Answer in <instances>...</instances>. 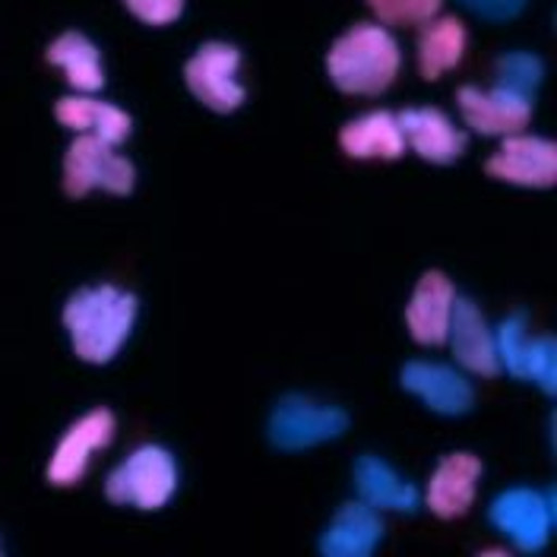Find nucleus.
<instances>
[{
	"label": "nucleus",
	"mask_w": 557,
	"mask_h": 557,
	"mask_svg": "<svg viewBox=\"0 0 557 557\" xmlns=\"http://www.w3.org/2000/svg\"><path fill=\"white\" fill-rule=\"evenodd\" d=\"M137 320V298L114 285H92L73 292L64 308L73 351L89 364H108L127 343Z\"/></svg>",
	"instance_id": "1"
},
{
	"label": "nucleus",
	"mask_w": 557,
	"mask_h": 557,
	"mask_svg": "<svg viewBox=\"0 0 557 557\" xmlns=\"http://www.w3.org/2000/svg\"><path fill=\"white\" fill-rule=\"evenodd\" d=\"M399 45L396 38L371 23H358L326 54V70L336 89L348 96H381L393 86L399 73Z\"/></svg>",
	"instance_id": "2"
},
{
	"label": "nucleus",
	"mask_w": 557,
	"mask_h": 557,
	"mask_svg": "<svg viewBox=\"0 0 557 557\" xmlns=\"http://www.w3.org/2000/svg\"><path fill=\"white\" fill-rule=\"evenodd\" d=\"M177 491V466L165 447L146 444L134 450L104 482V497L121 507L162 510Z\"/></svg>",
	"instance_id": "3"
},
{
	"label": "nucleus",
	"mask_w": 557,
	"mask_h": 557,
	"mask_svg": "<svg viewBox=\"0 0 557 557\" xmlns=\"http://www.w3.org/2000/svg\"><path fill=\"white\" fill-rule=\"evenodd\" d=\"M134 181H137L134 165L124 156H117L111 143L89 134H79L70 143L64 156V190L73 200L86 197L96 187L114 197H127L134 190Z\"/></svg>",
	"instance_id": "4"
},
{
	"label": "nucleus",
	"mask_w": 557,
	"mask_h": 557,
	"mask_svg": "<svg viewBox=\"0 0 557 557\" xmlns=\"http://www.w3.org/2000/svg\"><path fill=\"white\" fill-rule=\"evenodd\" d=\"M557 517L555 487L548 491H532V487H510L504 494L494 497L487 520L497 532H504L507 539H513V545L535 555L548 545L552 525Z\"/></svg>",
	"instance_id": "5"
},
{
	"label": "nucleus",
	"mask_w": 557,
	"mask_h": 557,
	"mask_svg": "<svg viewBox=\"0 0 557 557\" xmlns=\"http://www.w3.org/2000/svg\"><path fill=\"white\" fill-rule=\"evenodd\" d=\"M346 428L348 416L343 409L313 403L308 396H285L278 399L270 418V441L278 450H308L343 437Z\"/></svg>",
	"instance_id": "6"
},
{
	"label": "nucleus",
	"mask_w": 557,
	"mask_h": 557,
	"mask_svg": "<svg viewBox=\"0 0 557 557\" xmlns=\"http://www.w3.org/2000/svg\"><path fill=\"white\" fill-rule=\"evenodd\" d=\"M242 64V54L235 45H225V41H207L184 67V79H187V89L200 99V102L219 111V114H228V111H238L242 102L247 99L244 86L235 79Z\"/></svg>",
	"instance_id": "7"
},
{
	"label": "nucleus",
	"mask_w": 557,
	"mask_h": 557,
	"mask_svg": "<svg viewBox=\"0 0 557 557\" xmlns=\"http://www.w3.org/2000/svg\"><path fill=\"white\" fill-rule=\"evenodd\" d=\"M485 172L494 181L520 187H552L557 181V146L552 139L510 134L504 146L487 159Z\"/></svg>",
	"instance_id": "8"
},
{
	"label": "nucleus",
	"mask_w": 557,
	"mask_h": 557,
	"mask_svg": "<svg viewBox=\"0 0 557 557\" xmlns=\"http://www.w3.org/2000/svg\"><path fill=\"white\" fill-rule=\"evenodd\" d=\"M114 441V416L108 409H92L61 437L58 450L48 462V482L58 487L76 485L86 475L92 453L104 450Z\"/></svg>",
	"instance_id": "9"
},
{
	"label": "nucleus",
	"mask_w": 557,
	"mask_h": 557,
	"mask_svg": "<svg viewBox=\"0 0 557 557\" xmlns=\"http://www.w3.org/2000/svg\"><path fill=\"white\" fill-rule=\"evenodd\" d=\"M456 104H459V114H462L466 127H472L482 137L520 134L522 127L529 124V117H532V102L529 99L500 92L494 86L487 92L475 89V86H462L456 92Z\"/></svg>",
	"instance_id": "10"
},
{
	"label": "nucleus",
	"mask_w": 557,
	"mask_h": 557,
	"mask_svg": "<svg viewBox=\"0 0 557 557\" xmlns=\"http://www.w3.org/2000/svg\"><path fill=\"white\" fill-rule=\"evenodd\" d=\"M403 389L416 393L418 399L437 416H466L475 406V389L456 368L431 364V361H409L403 368Z\"/></svg>",
	"instance_id": "11"
},
{
	"label": "nucleus",
	"mask_w": 557,
	"mask_h": 557,
	"mask_svg": "<svg viewBox=\"0 0 557 557\" xmlns=\"http://www.w3.org/2000/svg\"><path fill=\"white\" fill-rule=\"evenodd\" d=\"M447 343H450L459 368H466L469 374H479V377H497L500 374L494 330L487 326L485 313L479 311L469 298L453 301Z\"/></svg>",
	"instance_id": "12"
},
{
	"label": "nucleus",
	"mask_w": 557,
	"mask_h": 557,
	"mask_svg": "<svg viewBox=\"0 0 557 557\" xmlns=\"http://www.w3.org/2000/svg\"><path fill=\"white\" fill-rule=\"evenodd\" d=\"M482 479V459L472 453H450L437 462L428 482V507L441 520H459L469 513L475 500V487Z\"/></svg>",
	"instance_id": "13"
},
{
	"label": "nucleus",
	"mask_w": 557,
	"mask_h": 557,
	"mask_svg": "<svg viewBox=\"0 0 557 557\" xmlns=\"http://www.w3.org/2000/svg\"><path fill=\"white\" fill-rule=\"evenodd\" d=\"M406 146H412L424 162L450 165L466 152V134L437 108H406L396 114Z\"/></svg>",
	"instance_id": "14"
},
{
	"label": "nucleus",
	"mask_w": 557,
	"mask_h": 557,
	"mask_svg": "<svg viewBox=\"0 0 557 557\" xmlns=\"http://www.w3.org/2000/svg\"><path fill=\"white\" fill-rule=\"evenodd\" d=\"M453 301H456V288L444 273L431 270L418 278L416 295L406 308V323H409V333L416 343H421V346L447 343Z\"/></svg>",
	"instance_id": "15"
},
{
	"label": "nucleus",
	"mask_w": 557,
	"mask_h": 557,
	"mask_svg": "<svg viewBox=\"0 0 557 557\" xmlns=\"http://www.w3.org/2000/svg\"><path fill=\"white\" fill-rule=\"evenodd\" d=\"M383 539L381 513L364 500L339 507L336 520L320 535V555L326 557H368Z\"/></svg>",
	"instance_id": "16"
},
{
	"label": "nucleus",
	"mask_w": 557,
	"mask_h": 557,
	"mask_svg": "<svg viewBox=\"0 0 557 557\" xmlns=\"http://www.w3.org/2000/svg\"><path fill=\"white\" fill-rule=\"evenodd\" d=\"M355 487H358V497L377 513L381 510L416 513L418 510V487L406 482L381 456H361L355 462Z\"/></svg>",
	"instance_id": "17"
},
{
	"label": "nucleus",
	"mask_w": 557,
	"mask_h": 557,
	"mask_svg": "<svg viewBox=\"0 0 557 557\" xmlns=\"http://www.w3.org/2000/svg\"><path fill=\"white\" fill-rule=\"evenodd\" d=\"M54 117L76 131V134H89L99 137L111 146H121L124 139L131 137V114L121 111L117 104L99 102L89 96H67L54 104Z\"/></svg>",
	"instance_id": "18"
},
{
	"label": "nucleus",
	"mask_w": 557,
	"mask_h": 557,
	"mask_svg": "<svg viewBox=\"0 0 557 557\" xmlns=\"http://www.w3.org/2000/svg\"><path fill=\"white\" fill-rule=\"evenodd\" d=\"M339 143H343L348 159H386V162H393L406 152L399 121L389 111H371V114L346 124L339 134Z\"/></svg>",
	"instance_id": "19"
},
{
	"label": "nucleus",
	"mask_w": 557,
	"mask_h": 557,
	"mask_svg": "<svg viewBox=\"0 0 557 557\" xmlns=\"http://www.w3.org/2000/svg\"><path fill=\"white\" fill-rule=\"evenodd\" d=\"M466 26L456 16L428 20L418 38V70L424 79H441L466 54Z\"/></svg>",
	"instance_id": "20"
},
{
	"label": "nucleus",
	"mask_w": 557,
	"mask_h": 557,
	"mask_svg": "<svg viewBox=\"0 0 557 557\" xmlns=\"http://www.w3.org/2000/svg\"><path fill=\"white\" fill-rule=\"evenodd\" d=\"M48 64L61 67L67 73V83L76 92H99L104 86L102 58L99 48L83 33H64L51 41L48 48Z\"/></svg>",
	"instance_id": "21"
},
{
	"label": "nucleus",
	"mask_w": 557,
	"mask_h": 557,
	"mask_svg": "<svg viewBox=\"0 0 557 557\" xmlns=\"http://www.w3.org/2000/svg\"><path fill=\"white\" fill-rule=\"evenodd\" d=\"M542 76H545V67H542V61L535 54L513 51V54L497 58V64H494V89L532 102L535 89L542 86Z\"/></svg>",
	"instance_id": "22"
},
{
	"label": "nucleus",
	"mask_w": 557,
	"mask_h": 557,
	"mask_svg": "<svg viewBox=\"0 0 557 557\" xmlns=\"http://www.w3.org/2000/svg\"><path fill=\"white\" fill-rule=\"evenodd\" d=\"M494 348H497V364H500V371L513 374L517 381H525V351H529L525 313H510V317L494 330Z\"/></svg>",
	"instance_id": "23"
},
{
	"label": "nucleus",
	"mask_w": 557,
	"mask_h": 557,
	"mask_svg": "<svg viewBox=\"0 0 557 557\" xmlns=\"http://www.w3.org/2000/svg\"><path fill=\"white\" fill-rule=\"evenodd\" d=\"M441 3L444 0H368L386 26H424L441 13Z\"/></svg>",
	"instance_id": "24"
},
{
	"label": "nucleus",
	"mask_w": 557,
	"mask_h": 557,
	"mask_svg": "<svg viewBox=\"0 0 557 557\" xmlns=\"http://www.w3.org/2000/svg\"><path fill=\"white\" fill-rule=\"evenodd\" d=\"M525 381L539 383L548 396L557 393V343L552 336L529 339L525 351Z\"/></svg>",
	"instance_id": "25"
},
{
	"label": "nucleus",
	"mask_w": 557,
	"mask_h": 557,
	"mask_svg": "<svg viewBox=\"0 0 557 557\" xmlns=\"http://www.w3.org/2000/svg\"><path fill=\"white\" fill-rule=\"evenodd\" d=\"M124 7L146 26H169L184 13V0H124Z\"/></svg>",
	"instance_id": "26"
},
{
	"label": "nucleus",
	"mask_w": 557,
	"mask_h": 557,
	"mask_svg": "<svg viewBox=\"0 0 557 557\" xmlns=\"http://www.w3.org/2000/svg\"><path fill=\"white\" fill-rule=\"evenodd\" d=\"M472 13L485 16L491 23H504V20H513L520 16L525 0H462Z\"/></svg>",
	"instance_id": "27"
},
{
	"label": "nucleus",
	"mask_w": 557,
	"mask_h": 557,
	"mask_svg": "<svg viewBox=\"0 0 557 557\" xmlns=\"http://www.w3.org/2000/svg\"><path fill=\"white\" fill-rule=\"evenodd\" d=\"M0 555H3V545H0Z\"/></svg>",
	"instance_id": "28"
}]
</instances>
